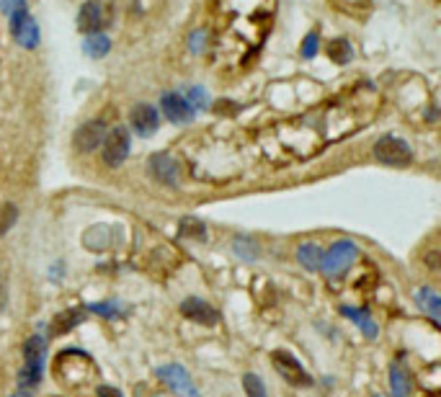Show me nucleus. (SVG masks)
<instances>
[{
	"instance_id": "1",
	"label": "nucleus",
	"mask_w": 441,
	"mask_h": 397,
	"mask_svg": "<svg viewBox=\"0 0 441 397\" xmlns=\"http://www.w3.org/2000/svg\"><path fill=\"white\" fill-rule=\"evenodd\" d=\"M44 364H47V343L42 335H31L23 343V369L18 371V384L21 390H34L42 382Z\"/></svg>"
},
{
	"instance_id": "2",
	"label": "nucleus",
	"mask_w": 441,
	"mask_h": 397,
	"mask_svg": "<svg viewBox=\"0 0 441 397\" xmlns=\"http://www.w3.org/2000/svg\"><path fill=\"white\" fill-rule=\"evenodd\" d=\"M359 258V248L351 240H338L333 242L328 253H323L320 258V271L328 279H338L351 269V263Z\"/></svg>"
},
{
	"instance_id": "3",
	"label": "nucleus",
	"mask_w": 441,
	"mask_h": 397,
	"mask_svg": "<svg viewBox=\"0 0 441 397\" xmlns=\"http://www.w3.org/2000/svg\"><path fill=\"white\" fill-rule=\"evenodd\" d=\"M374 157H377L379 163L392 165V168H406V165H411L413 152H411V147H408L406 140L384 135L374 142Z\"/></svg>"
},
{
	"instance_id": "4",
	"label": "nucleus",
	"mask_w": 441,
	"mask_h": 397,
	"mask_svg": "<svg viewBox=\"0 0 441 397\" xmlns=\"http://www.w3.org/2000/svg\"><path fill=\"white\" fill-rule=\"evenodd\" d=\"M157 379L178 397H199V390H196V384H194L191 374L186 371L181 364H165V367H157L155 369Z\"/></svg>"
},
{
	"instance_id": "5",
	"label": "nucleus",
	"mask_w": 441,
	"mask_h": 397,
	"mask_svg": "<svg viewBox=\"0 0 441 397\" xmlns=\"http://www.w3.org/2000/svg\"><path fill=\"white\" fill-rule=\"evenodd\" d=\"M271 362H274V369L279 371V376L286 379L289 384H294V387H310L313 384V376L307 374L297 356L289 354V351H274Z\"/></svg>"
},
{
	"instance_id": "6",
	"label": "nucleus",
	"mask_w": 441,
	"mask_h": 397,
	"mask_svg": "<svg viewBox=\"0 0 441 397\" xmlns=\"http://www.w3.org/2000/svg\"><path fill=\"white\" fill-rule=\"evenodd\" d=\"M129 147H132V140H129L127 127H114L104 137V163L108 168H119L129 157Z\"/></svg>"
},
{
	"instance_id": "7",
	"label": "nucleus",
	"mask_w": 441,
	"mask_h": 397,
	"mask_svg": "<svg viewBox=\"0 0 441 397\" xmlns=\"http://www.w3.org/2000/svg\"><path fill=\"white\" fill-rule=\"evenodd\" d=\"M129 124L135 129V135L140 137H152L160 127V113L152 104H137L129 111Z\"/></svg>"
},
{
	"instance_id": "8",
	"label": "nucleus",
	"mask_w": 441,
	"mask_h": 397,
	"mask_svg": "<svg viewBox=\"0 0 441 397\" xmlns=\"http://www.w3.org/2000/svg\"><path fill=\"white\" fill-rule=\"evenodd\" d=\"M11 31H13V39L21 44L23 50H34L39 44V26L31 18L29 11H21V13L11 16Z\"/></svg>"
},
{
	"instance_id": "9",
	"label": "nucleus",
	"mask_w": 441,
	"mask_h": 397,
	"mask_svg": "<svg viewBox=\"0 0 441 397\" xmlns=\"http://www.w3.org/2000/svg\"><path fill=\"white\" fill-rule=\"evenodd\" d=\"M160 108H163L165 119L173 121V124H189V121H194V116H196V111H194V108L186 104L184 96L176 93V91L163 93V99H160Z\"/></svg>"
},
{
	"instance_id": "10",
	"label": "nucleus",
	"mask_w": 441,
	"mask_h": 397,
	"mask_svg": "<svg viewBox=\"0 0 441 397\" xmlns=\"http://www.w3.org/2000/svg\"><path fill=\"white\" fill-rule=\"evenodd\" d=\"M104 137H106V127H104V121H86V124H80L75 137H72V145L78 152H93L96 147L104 145Z\"/></svg>"
},
{
	"instance_id": "11",
	"label": "nucleus",
	"mask_w": 441,
	"mask_h": 397,
	"mask_svg": "<svg viewBox=\"0 0 441 397\" xmlns=\"http://www.w3.org/2000/svg\"><path fill=\"white\" fill-rule=\"evenodd\" d=\"M147 168L152 173L157 184L163 186H176L178 184V165L168 152H155V155H150L147 160Z\"/></svg>"
},
{
	"instance_id": "12",
	"label": "nucleus",
	"mask_w": 441,
	"mask_h": 397,
	"mask_svg": "<svg viewBox=\"0 0 441 397\" xmlns=\"http://www.w3.org/2000/svg\"><path fill=\"white\" fill-rule=\"evenodd\" d=\"M181 312H184V318L194 320V323H199V325H206V328L217 325V320H220L217 310H214L209 302H204V299H199V297L184 299V302H181Z\"/></svg>"
},
{
	"instance_id": "13",
	"label": "nucleus",
	"mask_w": 441,
	"mask_h": 397,
	"mask_svg": "<svg viewBox=\"0 0 441 397\" xmlns=\"http://www.w3.org/2000/svg\"><path fill=\"white\" fill-rule=\"evenodd\" d=\"M104 23H108L106 18H104V6H101L99 0H88L78 13V28L80 31H86V34H96Z\"/></svg>"
},
{
	"instance_id": "14",
	"label": "nucleus",
	"mask_w": 441,
	"mask_h": 397,
	"mask_svg": "<svg viewBox=\"0 0 441 397\" xmlns=\"http://www.w3.org/2000/svg\"><path fill=\"white\" fill-rule=\"evenodd\" d=\"M415 305L426 312L434 323H439L441 320V297L431 289V286H420V289H415Z\"/></svg>"
},
{
	"instance_id": "15",
	"label": "nucleus",
	"mask_w": 441,
	"mask_h": 397,
	"mask_svg": "<svg viewBox=\"0 0 441 397\" xmlns=\"http://www.w3.org/2000/svg\"><path fill=\"white\" fill-rule=\"evenodd\" d=\"M390 392L392 397H411V379H408L406 367L400 362L390 367Z\"/></svg>"
},
{
	"instance_id": "16",
	"label": "nucleus",
	"mask_w": 441,
	"mask_h": 397,
	"mask_svg": "<svg viewBox=\"0 0 441 397\" xmlns=\"http://www.w3.org/2000/svg\"><path fill=\"white\" fill-rule=\"evenodd\" d=\"M108 50H111V39H108L106 34H101V31H96V34H86L83 52H86L88 57H93V60H101V57L108 55Z\"/></svg>"
},
{
	"instance_id": "17",
	"label": "nucleus",
	"mask_w": 441,
	"mask_h": 397,
	"mask_svg": "<svg viewBox=\"0 0 441 397\" xmlns=\"http://www.w3.org/2000/svg\"><path fill=\"white\" fill-rule=\"evenodd\" d=\"M343 315L346 318H351L356 323V325L362 328V333L367 335V338H377V323L369 318V312L367 310H354V307H343Z\"/></svg>"
},
{
	"instance_id": "18",
	"label": "nucleus",
	"mask_w": 441,
	"mask_h": 397,
	"mask_svg": "<svg viewBox=\"0 0 441 397\" xmlns=\"http://www.w3.org/2000/svg\"><path fill=\"white\" fill-rule=\"evenodd\" d=\"M297 258L299 263L305 266L307 271H318L320 269V258H323V250L318 242H302L297 250Z\"/></svg>"
},
{
	"instance_id": "19",
	"label": "nucleus",
	"mask_w": 441,
	"mask_h": 397,
	"mask_svg": "<svg viewBox=\"0 0 441 397\" xmlns=\"http://www.w3.org/2000/svg\"><path fill=\"white\" fill-rule=\"evenodd\" d=\"M186 104L194 108V111H204L206 106H209V96H206V91L201 88V85H191V88H186Z\"/></svg>"
},
{
	"instance_id": "20",
	"label": "nucleus",
	"mask_w": 441,
	"mask_h": 397,
	"mask_svg": "<svg viewBox=\"0 0 441 397\" xmlns=\"http://www.w3.org/2000/svg\"><path fill=\"white\" fill-rule=\"evenodd\" d=\"M242 387H245V395L248 397H269L264 379H261L258 374H253V371L242 374Z\"/></svg>"
},
{
	"instance_id": "21",
	"label": "nucleus",
	"mask_w": 441,
	"mask_h": 397,
	"mask_svg": "<svg viewBox=\"0 0 441 397\" xmlns=\"http://www.w3.org/2000/svg\"><path fill=\"white\" fill-rule=\"evenodd\" d=\"M16 220H18V209H16V204L0 206V237L8 235V230L16 225Z\"/></svg>"
},
{
	"instance_id": "22",
	"label": "nucleus",
	"mask_w": 441,
	"mask_h": 397,
	"mask_svg": "<svg viewBox=\"0 0 441 397\" xmlns=\"http://www.w3.org/2000/svg\"><path fill=\"white\" fill-rule=\"evenodd\" d=\"M181 235H191V237L196 235V240H206V227L194 217H186L184 225H181Z\"/></svg>"
},
{
	"instance_id": "23",
	"label": "nucleus",
	"mask_w": 441,
	"mask_h": 397,
	"mask_svg": "<svg viewBox=\"0 0 441 397\" xmlns=\"http://www.w3.org/2000/svg\"><path fill=\"white\" fill-rule=\"evenodd\" d=\"M330 57H333V62H349L351 60V47L346 39H335L333 47H330Z\"/></svg>"
},
{
	"instance_id": "24",
	"label": "nucleus",
	"mask_w": 441,
	"mask_h": 397,
	"mask_svg": "<svg viewBox=\"0 0 441 397\" xmlns=\"http://www.w3.org/2000/svg\"><path fill=\"white\" fill-rule=\"evenodd\" d=\"M233 250H235L238 255H242L245 261H253L258 255V248H256V242H250V240H245V237H238L235 242H233Z\"/></svg>"
},
{
	"instance_id": "25",
	"label": "nucleus",
	"mask_w": 441,
	"mask_h": 397,
	"mask_svg": "<svg viewBox=\"0 0 441 397\" xmlns=\"http://www.w3.org/2000/svg\"><path fill=\"white\" fill-rule=\"evenodd\" d=\"M88 312L101 315V318H119L121 310L116 302H101V305H88Z\"/></svg>"
},
{
	"instance_id": "26",
	"label": "nucleus",
	"mask_w": 441,
	"mask_h": 397,
	"mask_svg": "<svg viewBox=\"0 0 441 397\" xmlns=\"http://www.w3.org/2000/svg\"><path fill=\"white\" fill-rule=\"evenodd\" d=\"M0 11L11 18V16L21 13V11H29V8H26V0H0Z\"/></svg>"
},
{
	"instance_id": "27",
	"label": "nucleus",
	"mask_w": 441,
	"mask_h": 397,
	"mask_svg": "<svg viewBox=\"0 0 441 397\" xmlns=\"http://www.w3.org/2000/svg\"><path fill=\"white\" fill-rule=\"evenodd\" d=\"M318 42H320L318 31L305 36V44H302V57H305V60H313V57L318 55Z\"/></svg>"
},
{
	"instance_id": "28",
	"label": "nucleus",
	"mask_w": 441,
	"mask_h": 397,
	"mask_svg": "<svg viewBox=\"0 0 441 397\" xmlns=\"http://www.w3.org/2000/svg\"><path fill=\"white\" fill-rule=\"evenodd\" d=\"M99 397H121V392L119 390H114V387H99Z\"/></svg>"
},
{
	"instance_id": "29",
	"label": "nucleus",
	"mask_w": 441,
	"mask_h": 397,
	"mask_svg": "<svg viewBox=\"0 0 441 397\" xmlns=\"http://www.w3.org/2000/svg\"><path fill=\"white\" fill-rule=\"evenodd\" d=\"M374 397H379V395H374Z\"/></svg>"
}]
</instances>
